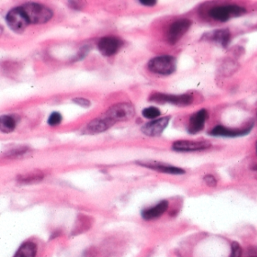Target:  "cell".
Returning <instances> with one entry per match:
<instances>
[{
	"label": "cell",
	"instance_id": "1",
	"mask_svg": "<svg viewBox=\"0 0 257 257\" xmlns=\"http://www.w3.org/2000/svg\"><path fill=\"white\" fill-rule=\"evenodd\" d=\"M22 8L29 19L30 23L34 25L46 23L53 16V13L50 9L41 4L29 3L22 6Z\"/></svg>",
	"mask_w": 257,
	"mask_h": 257
},
{
	"label": "cell",
	"instance_id": "2",
	"mask_svg": "<svg viewBox=\"0 0 257 257\" xmlns=\"http://www.w3.org/2000/svg\"><path fill=\"white\" fill-rule=\"evenodd\" d=\"M148 68L156 74L169 76L177 70V59L170 55L156 57L150 60Z\"/></svg>",
	"mask_w": 257,
	"mask_h": 257
},
{
	"label": "cell",
	"instance_id": "3",
	"mask_svg": "<svg viewBox=\"0 0 257 257\" xmlns=\"http://www.w3.org/2000/svg\"><path fill=\"white\" fill-rule=\"evenodd\" d=\"M7 22L9 27L17 34L23 33L31 24L22 7L10 10L7 16Z\"/></svg>",
	"mask_w": 257,
	"mask_h": 257
},
{
	"label": "cell",
	"instance_id": "4",
	"mask_svg": "<svg viewBox=\"0 0 257 257\" xmlns=\"http://www.w3.org/2000/svg\"><path fill=\"white\" fill-rule=\"evenodd\" d=\"M246 9L237 5L216 7L209 11L210 18L220 22H226L231 18L238 17L246 13Z\"/></svg>",
	"mask_w": 257,
	"mask_h": 257
},
{
	"label": "cell",
	"instance_id": "5",
	"mask_svg": "<svg viewBox=\"0 0 257 257\" xmlns=\"http://www.w3.org/2000/svg\"><path fill=\"white\" fill-rule=\"evenodd\" d=\"M150 101L155 103H170L178 106H186L193 103L194 97L192 94H183L180 95L174 94H162V93H155L150 96Z\"/></svg>",
	"mask_w": 257,
	"mask_h": 257
},
{
	"label": "cell",
	"instance_id": "6",
	"mask_svg": "<svg viewBox=\"0 0 257 257\" xmlns=\"http://www.w3.org/2000/svg\"><path fill=\"white\" fill-rule=\"evenodd\" d=\"M135 108L128 103H120L111 106L105 116L115 124L117 121H127L135 115Z\"/></svg>",
	"mask_w": 257,
	"mask_h": 257
},
{
	"label": "cell",
	"instance_id": "7",
	"mask_svg": "<svg viewBox=\"0 0 257 257\" xmlns=\"http://www.w3.org/2000/svg\"><path fill=\"white\" fill-rule=\"evenodd\" d=\"M192 24V21L186 19H180L174 22L170 26L167 34V40L169 44L172 46L175 45L189 31Z\"/></svg>",
	"mask_w": 257,
	"mask_h": 257
},
{
	"label": "cell",
	"instance_id": "8",
	"mask_svg": "<svg viewBox=\"0 0 257 257\" xmlns=\"http://www.w3.org/2000/svg\"><path fill=\"white\" fill-rule=\"evenodd\" d=\"M211 147V144L207 141H177L173 144L172 149L180 153H189V152L201 151Z\"/></svg>",
	"mask_w": 257,
	"mask_h": 257
},
{
	"label": "cell",
	"instance_id": "9",
	"mask_svg": "<svg viewBox=\"0 0 257 257\" xmlns=\"http://www.w3.org/2000/svg\"><path fill=\"white\" fill-rule=\"evenodd\" d=\"M122 45V41L117 37H106L100 39L98 43V49L102 55L110 57L115 55Z\"/></svg>",
	"mask_w": 257,
	"mask_h": 257
},
{
	"label": "cell",
	"instance_id": "10",
	"mask_svg": "<svg viewBox=\"0 0 257 257\" xmlns=\"http://www.w3.org/2000/svg\"><path fill=\"white\" fill-rule=\"evenodd\" d=\"M253 127V123L242 129L228 128L222 125H217L213 127L209 135L213 137H223V138H237V137H243L247 135L252 130Z\"/></svg>",
	"mask_w": 257,
	"mask_h": 257
},
{
	"label": "cell",
	"instance_id": "11",
	"mask_svg": "<svg viewBox=\"0 0 257 257\" xmlns=\"http://www.w3.org/2000/svg\"><path fill=\"white\" fill-rule=\"evenodd\" d=\"M208 118V113L205 109H201L192 114L189 118L188 124V133L196 135L204 129L206 121Z\"/></svg>",
	"mask_w": 257,
	"mask_h": 257
},
{
	"label": "cell",
	"instance_id": "12",
	"mask_svg": "<svg viewBox=\"0 0 257 257\" xmlns=\"http://www.w3.org/2000/svg\"><path fill=\"white\" fill-rule=\"evenodd\" d=\"M170 120H171V116H165L150 121L143 126V133L150 137L159 136L168 127Z\"/></svg>",
	"mask_w": 257,
	"mask_h": 257
},
{
	"label": "cell",
	"instance_id": "13",
	"mask_svg": "<svg viewBox=\"0 0 257 257\" xmlns=\"http://www.w3.org/2000/svg\"><path fill=\"white\" fill-rule=\"evenodd\" d=\"M113 124L114 123L106 116L95 118L86 126L85 128V133L88 135L101 133L109 129Z\"/></svg>",
	"mask_w": 257,
	"mask_h": 257
},
{
	"label": "cell",
	"instance_id": "14",
	"mask_svg": "<svg viewBox=\"0 0 257 257\" xmlns=\"http://www.w3.org/2000/svg\"><path fill=\"white\" fill-rule=\"evenodd\" d=\"M204 37H207L208 40L220 45L222 47L227 48L231 41V33L229 30L219 29L209 33L208 35L205 34Z\"/></svg>",
	"mask_w": 257,
	"mask_h": 257
},
{
	"label": "cell",
	"instance_id": "15",
	"mask_svg": "<svg viewBox=\"0 0 257 257\" xmlns=\"http://www.w3.org/2000/svg\"><path fill=\"white\" fill-rule=\"evenodd\" d=\"M168 205H169L168 201L163 200L154 207L144 210L142 212V217L146 220L157 219L167 211Z\"/></svg>",
	"mask_w": 257,
	"mask_h": 257
},
{
	"label": "cell",
	"instance_id": "16",
	"mask_svg": "<svg viewBox=\"0 0 257 257\" xmlns=\"http://www.w3.org/2000/svg\"><path fill=\"white\" fill-rule=\"evenodd\" d=\"M143 166L147 168H151L155 171H159V172L165 173V174H174V175H181L185 174V170L182 169L177 167L172 166V165H165V164L159 163V162H146V163H140Z\"/></svg>",
	"mask_w": 257,
	"mask_h": 257
},
{
	"label": "cell",
	"instance_id": "17",
	"mask_svg": "<svg viewBox=\"0 0 257 257\" xmlns=\"http://www.w3.org/2000/svg\"><path fill=\"white\" fill-rule=\"evenodd\" d=\"M37 246L32 241H27L22 243L18 249L14 257H36Z\"/></svg>",
	"mask_w": 257,
	"mask_h": 257
},
{
	"label": "cell",
	"instance_id": "18",
	"mask_svg": "<svg viewBox=\"0 0 257 257\" xmlns=\"http://www.w3.org/2000/svg\"><path fill=\"white\" fill-rule=\"evenodd\" d=\"M16 127V121L10 115H2L0 118V129L4 133H10Z\"/></svg>",
	"mask_w": 257,
	"mask_h": 257
},
{
	"label": "cell",
	"instance_id": "19",
	"mask_svg": "<svg viewBox=\"0 0 257 257\" xmlns=\"http://www.w3.org/2000/svg\"><path fill=\"white\" fill-rule=\"evenodd\" d=\"M142 114L145 118H149V119H154V118L160 116L161 111L159 108L150 106V107L144 109L143 110Z\"/></svg>",
	"mask_w": 257,
	"mask_h": 257
},
{
	"label": "cell",
	"instance_id": "20",
	"mask_svg": "<svg viewBox=\"0 0 257 257\" xmlns=\"http://www.w3.org/2000/svg\"><path fill=\"white\" fill-rule=\"evenodd\" d=\"M61 121H62L61 114L58 112H54L49 116L48 123H49V125L56 126L58 125L61 122Z\"/></svg>",
	"mask_w": 257,
	"mask_h": 257
},
{
	"label": "cell",
	"instance_id": "21",
	"mask_svg": "<svg viewBox=\"0 0 257 257\" xmlns=\"http://www.w3.org/2000/svg\"><path fill=\"white\" fill-rule=\"evenodd\" d=\"M231 250L230 257H241L242 249L240 245L237 242H233L231 243Z\"/></svg>",
	"mask_w": 257,
	"mask_h": 257
},
{
	"label": "cell",
	"instance_id": "22",
	"mask_svg": "<svg viewBox=\"0 0 257 257\" xmlns=\"http://www.w3.org/2000/svg\"><path fill=\"white\" fill-rule=\"evenodd\" d=\"M204 181L210 187L214 188L217 185V180L215 178L214 176L211 175V174L204 176Z\"/></svg>",
	"mask_w": 257,
	"mask_h": 257
},
{
	"label": "cell",
	"instance_id": "23",
	"mask_svg": "<svg viewBox=\"0 0 257 257\" xmlns=\"http://www.w3.org/2000/svg\"><path fill=\"white\" fill-rule=\"evenodd\" d=\"M73 101L76 103V104L82 106V107H88L91 105V102L89 100H87V99L82 98V97L73 99Z\"/></svg>",
	"mask_w": 257,
	"mask_h": 257
},
{
	"label": "cell",
	"instance_id": "24",
	"mask_svg": "<svg viewBox=\"0 0 257 257\" xmlns=\"http://www.w3.org/2000/svg\"><path fill=\"white\" fill-rule=\"evenodd\" d=\"M140 4H142V5L146 6V7H153V6H156L157 4V2L156 1H154V0H141L139 1Z\"/></svg>",
	"mask_w": 257,
	"mask_h": 257
},
{
	"label": "cell",
	"instance_id": "25",
	"mask_svg": "<svg viewBox=\"0 0 257 257\" xmlns=\"http://www.w3.org/2000/svg\"><path fill=\"white\" fill-rule=\"evenodd\" d=\"M252 169L253 170V171H257V164H256V165H254L253 167H252Z\"/></svg>",
	"mask_w": 257,
	"mask_h": 257
},
{
	"label": "cell",
	"instance_id": "26",
	"mask_svg": "<svg viewBox=\"0 0 257 257\" xmlns=\"http://www.w3.org/2000/svg\"><path fill=\"white\" fill-rule=\"evenodd\" d=\"M255 152H256L257 154V142L255 143Z\"/></svg>",
	"mask_w": 257,
	"mask_h": 257
},
{
	"label": "cell",
	"instance_id": "27",
	"mask_svg": "<svg viewBox=\"0 0 257 257\" xmlns=\"http://www.w3.org/2000/svg\"><path fill=\"white\" fill-rule=\"evenodd\" d=\"M251 257H257V256H251Z\"/></svg>",
	"mask_w": 257,
	"mask_h": 257
}]
</instances>
